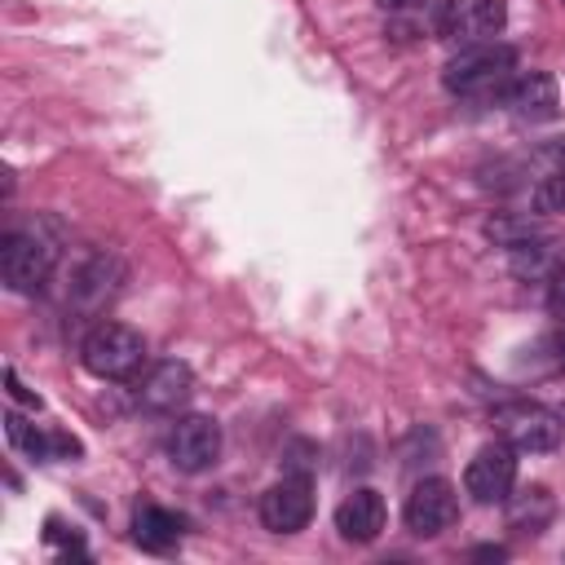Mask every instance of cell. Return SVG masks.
Returning <instances> with one entry per match:
<instances>
[{"label": "cell", "instance_id": "1", "mask_svg": "<svg viewBox=\"0 0 565 565\" xmlns=\"http://www.w3.org/2000/svg\"><path fill=\"white\" fill-rule=\"evenodd\" d=\"M57 252H62V238H57V225L49 216H35L31 225H13L4 238H0V278L9 291L18 296H31L49 282L53 265H57Z\"/></svg>", "mask_w": 565, "mask_h": 565}, {"label": "cell", "instance_id": "2", "mask_svg": "<svg viewBox=\"0 0 565 565\" xmlns=\"http://www.w3.org/2000/svg\"><path fill=\"white\" fill-rule=\"evenodd\" d=\"M512 71H516V49L512 44H499V40H481V44L459 49L446 62L441 84L455 97H499V93L508 97Z\"/></svg>", "mask_w": 565, "mask_h": 565}, {"label": "cell", "instance_id": "3", "mask_svg": "<svg viewBox=\"0 0 565 565\" xmlns=\"http://www.w3.org/2000/svg\"><path fill=\"white\" fill-rule=\"evenodd\" d=\"M79 362L97 380H132L146 362V340L128 322H97L79 340Z\"/></svg>", "mask_w": 565, "mask_h": 565}, {"label": "cell", "instance_id": "4", "mask_svg": "<svg viewBox=\"0 0 565 565\" xmlns=\"http://www.w3.org/2000/svg\"><path fill=\"white\" fill-rule=\"evenodd\" d=\"M494 424H499L503 441L516 446V455H547L565 437V419L539 402H508L494 411Z\"/></svg>", "mask_w": 565, "mask_h": 565}, {"label": "cell", "instance_id": "5", "mask_svg": "<svg viewBox=\"0 0 565 565\" xmlns=\"http://www.w3.org/2000/svg\"><path fill=\"white\" fill-rule=\"evenodd\" d=\"M512 486H516V446L503 441V437L486 441L463 468V490L472 494V503H486V508L508 503Z\"/></svg>", "mask_w": 565, "mask_h": 565}, {"label": "cell", "instance_id": "6", "mask_svg": "<svg viewBox=\"0 0 565 565\" xmlns=\"http://www.w3.org/2000/svg\"><path fill=\"white\" fill-rule=\"evenodd\" d=\"M216 459H221V424L212 415H181L168 433V463L185 477H199Z\"/></svg>", "mask_w": 565, "mask_h": 565}, {"label": "cell", "instance_id": "7", "mask_svg": "<svg viewBox=\"0 0 565 565\" xmlns=\"http://www.w3.org/2000/svg\"><path fill=\"white\" fill-rule=\"evenodd\" d=\"M459 516V494L446 477H424L415 481V490L406 494V508H402V521L415 539H437L441 530H450Z\"/></svg>", "mask_w": 565, "mask_h": 565}, {"label": "cell", "instance_id": "8", "mask_svg": "<svg viewBox=\"0 0 565 565\" xmlns=\"http://www.w3.org/2000/svg\"><path fill=\"white\" fill-rule=\"evenodd\" d=\"M313 516V486L305 472H282V481H274L260 494V525L274 534H296L305 530Z\"/></svg>", "mask_w": 565, "mask_h": 565}, {"label": "cell", "instance_id": "9", "mask_svg": "<svg viewBox=\"0 0 565 565\" xmlns=\"http://www.w3.org/2000/svg\"><path fill=\"white\" fill-rule=\"evenodd\" d=\"M508 22V4L503 0H446L437 9V35L441 40H494Z\"/></svg>", "mask_w": 565, "mask_h": 565}, {"label": "cell", "instance_id": "10", "mask_svg": "<svg viewBox=\"0 0 565 565\" xmlns=\"http://www.w3.org/2000/svg\"><path fill=\"white\" fill-rule=\"evenodd\" d=\"M190 393H194V371H190L185 362L168 358V362H154V366L141 375V384H137V406L150 411V415H172L177 406L190 402Z\"/></svg>", "mask_w": 565, "mask_h": 565}, {"label": "cell", "instance_id": "11", "mask_svg": "<svg viewBox=\"0 0 565 565\" xmlns=\"http://www.w3.org/2000/svg\"><path fill=\"white\" fill-rule=\"evenodd\" d=\"M124 282V260L115 252H93L75 274H71V305L79 313H97Z\"/></svg>", "mask_w": 565, "mask_h": 565}, {"label": "cell", "instance_id": "12", "mask_svg": "<svg viewBox=\"0 0 565 565\" xmlns=\"http://www.w3.org/2000/svg\"><path fill=\"white\" fill-rule=\"evenodd\" d=\"M508 106L516 124H547L561 110V88L547 71H525L521 79H512L508 88Z\"/></svg>", "mask_w": 565, "mask_h": 565}, {"label": "cell", "instance_id": "13", "mask_svg": "<svg viewBox=\"0 0 565 565\" xmlns=\"http://www.w3.org/2000/svg\"><path fill=\"white\" fill-rule=\"evenodd\" d=\"M335 530H340L344 543H375L380 530H384V499H380V490H371V486L353 490L335 508Z\"/></svg>", "mask_w": 565, "mask_h": 565}, {"label": "cell", "instance_id": "14", "mask_svg": "<svg viewBox=\"0 0 565 565\" xmlns=\"http://www.w3.org/2000/svg\"><path fill=\"white\" fill-rule=\"evenodd\" d=\"M181 539V516H172L168 508H154V503H141L132 512V543L146 547V552H168L177 547Z\"/></svg>", "mask_w": 565, "mask_h": 565}, {"label": "cell", "instance_id": "15", "mask_svg": "<svg viewBox=\"0 0 565 565\" xmlns=\"http://www.w3.org/2000/svg\"><path fill=\"white\" fill-rule=\"evenodd\" d=\"M556 503L547 494V486H525L521 494H508V525L516 534H539L552 521Z\"/></svg>", "mask_w": 565, "mask_h": 565}, {"label": "cell", "instance_id": "16", "mask_svg": "<svg viewBox=\"0 0 565 565\" xmlns=\"http://www.w3.org/2000/svg\"><path fill=\"white\" fill-rule=\"evenodd\" d=\"M4 437L18 455L26 459H53L57 455V433H40L31 419H22L18 411H4Z\"/></svg>", "mask_w": 565, "mask_h": 565}, {"label": "cell", "instance_id": "17", "mask_svg": "<svg viewBox=\"0 0 565 565\" xmlns=\"http://www.w3.org/2000/svg\"><path fill=\"white\" fill-rule=\"evenodd\" d=\"M486 234L499 243V247H521V243H530V238H539L543 234V225L534 221V216H516V212H494L490 221H486Z\"/></svg>", "mask_w": 565, "mask_h": 565}, {"label": "cell", "instance_id": "18", "mask_svg": "<svg viewBox=\"0 0 565 565\" xmlns=\"http://www.w3.org/2000/svg\"><path fill=\"white\" fill-rule=\"evenodd\" d=\"M534 207L543 212V216H565V168H556V172H547L539 185H534Z\"/></svg>", "mask_w": 565, "mask_h": 565}, {"label": "cell", "instance_id": "19", "mask_svg": "<svg viewBox=\"0 0 565 565\" xmlns=\"http://www.w3.org/2000/svg\"><path fill=\"white\" fill-rule=\"evenodd\" d=\"M547 309H552V318L565 322V269L547 278Z\"/></svg>", "mask_w": 565, "mask_h": 565}, {"label": "cell", "instance_id": "20", "mask_svg": "<svg viewBox=\"0 0 565 565\" xmlns=\"http://www.w3.org/2000/svg\"><path fill=\"white\" fill-rule=\"evenodd\" d=\"M4 384H9V397H13V402H26V406H40V397H35L31 388H22V380H18V371H13V366L4 371Z\"/></svg>", "mask_w": 565, "mask_h": 565}, {"label": "cell", "instance_id": "21", "mask_svg": "<svg viewBox=\"0 0 565 565\" xmlns=\"http://www.w3.org/2000/svg\"><path fill=\"white\" fill-rule=\"evenodd\" d=\"M547 353H552V366H561V371H565V322L547 335Z\"/></svg>", "mask_w": 565, "mask_h": 565}, {"label": "cell", "instance_id": "22", "mask_svg": "<svg viewBox=\"0 0 565 565\" xmlns=\"http://www.w3.org/2000/svg\"><path fill=\"white\" fill-rule=\"evenodd\" d=\"M472 556H481V561H503V547H477Z\"/></svg>", "mask_w": 565, "mask_h": 565}, {"label": "cell", "instance_id": "23", "mask_svg": "<svg viewBox=\"0 0 565 565\" xmlns=\"http://www.w3.org/2000/svg\"><path fill=\"white\" fill-rule=\"evenodd\" d=\"M375 4H380V9H406L411 0H375Z\"/></svg>", "mask_w": 565, "mask_h": 565}]
</instances>
